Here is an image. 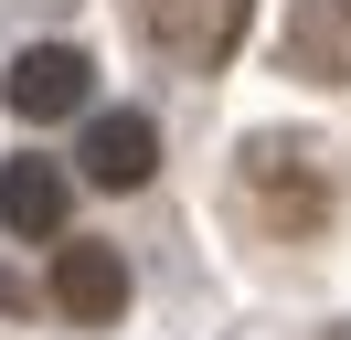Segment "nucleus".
<instances>
[{
	"label": "nucleus",
	"mask_w": 351,
	"mask_h": 340,
	"mask_svg": "<svg viewBox=\"0 0 351 340\" xmlns=\"http://www.w3.org/2000/svg\"><path fill=\"white\" fill-rule=\"evenodd\" d=\"M234 202H245V223L256 234H277V245H308V234H330V170H319V149L308 138H287V127H266V138H245V160H234Z\"/></svg>",
	"instance_id": "obj_1"
},
{
	"label": "nucleus",
	"mask_w": 351,
	"mask_h": 340,
	"mask_svg": "<svg viewBox=\"0 0 351 340\" xmlns=\"http://www.w3.org/2000/svg\"><path fill=\"white\" fill-rule=\"evenodd\" d=\"M245 11L256 0H138V42L160 64H181V75H223L245 42Z\"/></svg>",
	"instance_id": "obj_2"
},
{
	"label": "nucleus",
	"mask_w": 351,
	"mask_h": 340,
	"mask_svg": "<svg viewBox=\"0 0 351 340\" xmlns=\"http://www.w3.org/2000/svg\"><path fill=\"white\" fill-rule=\"evenodd\" d=\"M277 64L308 75V85H351V0H287Z\"/></svg>",
	"instance_id": "obj_3"
},
{
	"label": "nucleus",
	"mask_w": 351,
	"mask_h": 340,
	"mask_svg": "<svg viewBox=\"0 0 351 340\" xmlns=\"http://www.w3.org/2000/svg\"><path fill=\"white\" fill-rule=\"evenodd\" d=\"M53 308H64L75 330H117V308H128L117 245H64V255H53Z\"/></svg>",
	"instance_id": "obj_4"
},
{
	"label": "nucleus",
	"mask_w": 351,
	"mask_h": 340,
	"mask_svg": "<svg viewBox=\"0 0 351 340\" xmlns=\"http://www.w3.org/2000/svg\"><path fill=\"white\" fill-rule=\"evenodd\" d=\"M86 85H96V64L75 53V42H32V53L11 64V106H22L32 127H43V117H75V106H86Z\"/></svg>",
	"instance_id": "obj_5"
},
{
	"label": "nucleus",
	"mask_w": 351,
	"mask_h": 340,
	"mask_svg": "<svg viewBox=\"0 0 351 340\" xmlns=\"http://www.w3.org/2000/svg\"><path fill=\"white\" fill-rule=\"evenodd\" d=\"M149 170H160V127H149V117L117 106V117L86 127V181H96V191H138Z\"/></svg>",
	"instance_id": "obj_6"
},
{
	"label": "nucleus",
	"mask_w": 351,
	"mask_h": 340,
	"mask_svg": "<svg viewBox=\"0 0 351 340\" xmlns=\"http://www.w3.org/2000/svg\"><path fill=\"white\" fill-rule=\"evenodd\" d=\"M0 223L22 234V245H53L64 234V170L53 160H11L0 170Z\"/></svg>",
	"instance_id": "obj_7"
}]
</instances>
